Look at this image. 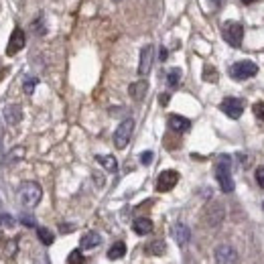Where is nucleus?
Listing matches in <instances>:
<instances>
[{"label": "nucleus", "instance_id": "nucleus-1", "mask_svg": "<svg viewBox=\"0 0 264 264\" xmlns=\"http://www.w3.org/2000/svg\"><path fill=\"white\" fill-rule=\"evenodd\" d=\"M215 179L220 183V189L224 193L234 191V179H232V159L228 155H222L215 163Z\"/></svg>", "mask_w": 264, "mask_h": 264}, {"label": "nucleus", "instance_id": "nucleus-2", "mask_svg": "<svg viewBox=\"0 0 264 264\" xmlns=\"http://www.w3.org/2000/svg\"><path fill=\"white\" fill-rule=\"evenodd\" d=\"M43 197V189L35 181H25L18 187V201L22 207H35Z\"/></svg>", "mask_w": 264, "mask_h": 264}, {"label": "nucleus", "instance_id": "nucleus-3", "mask_svg": "<svg viewBox=\"0 0 264 264\" xmlns=\"http://www.w3.org/2000/svg\"><path fill=\"white\" fill-rule=\"evenodd\" d=\"M222 37L228 45L232 47H240L242 45V39H244V27L242 22L238 20H226L222 25Z\"/></svg>", "mask_w": 264, "mask_h": 264}, {"label": "nucleus", "instance_id": "nucleus-4", "mask_svg": "<svg viewBox=\"0 0 264 264\" xmlns=\"http://www.w3.org/2000/svg\"><path fill=\"white\" fill-rule=\"evenodd\" d=\"M256 74H258V65L254 61H248V59L238 61L230 67V78L236 80V82H246V80L254 78Z\"/></svg>", "mask_w": 264, "mask_h": 264}, {"label": "nucleus", "instance_id": "nucleus-5", "mask_svg": "<svg viewBox=\"0 0 264 264\" xmlns=\"http://www.w3.org/2000/svg\"><path fill=\"white\" fill-rule=\"evenodd\" d=\"M132 132H134V120H132V118L122 120V122L118 124L116 132H114V147H116V149H120V151H122V149H126V147H128V142H130Z\"/></svg>", "mask_w": 264, "mask_h": 264}, {"label": "nucleus", "instance_id": "nucleus-6", "mask_svg": "<svg viewBox=\"0 0 264 264\" xmlns=\"http://www.w3.org/2000/svg\"><path fill=\"white\" fill-rule=\"evenodd\" d=\"M220 110L232 118V120H238L242 114H244V100L240 98H224L222 104H220Z\"/></svg>", "mask_w": 264, "mask_h": 264}, {"label": "nucleus", "instance_id": "nucleus-7", "mask_svg": "<svg viewBox=\"0 0 264 264\" xmlns=\"http://www.w3.org/2000/svg\"><path fill=\"white\" fill-rule=\"evenodd\" d=\"M27 45V35L20 27H16L12 33H10V39H8V45H6V55H16L18 51H22Z\"/></svg>", "mask_w": 264, "mask_h": 264}, {"label": "nucleus", "instance_id": "nucleus-8", "mask_svg": "<svg viewBox=\"0 0 264 264\" xmlns=\"http://www.w3.org/2000/svg\"><path fill=\"white\" fill-rule=\"evenodd\" d=\"M213 258L215 264H238V252L230 244H220L213 250Z\"/></svg>", "mask_w": 264, "mask_h": 264}, {"label": "nucleus", "instance_id": "nucleus-9", "mask_svg": "<svg viewBox=\"0 0 264 264\" xmlns=\"http://www.w3.org/2000/svg\"><path fill=\"white\" fill-rule=\"evenodd\" d=\"M153 61H155V47L153 45H145L140 49V59H138V76H149L151 74V67H153Z\"/></svg>", "mask_w": 264, "mask_h": 264}, {"label": "nucleus", "instance_id": "nucleus-10", "mask_svg": "<svg viewBox=\"0 0 264 264\" xmlns=\"http://www.w3.org/2000/svg\"><path fill=\"white\" fill-rule=\"evenodd\" d=\"M177 183H179V173H177V171H173V169L163 171L161 175L157 177V191L167 193V191H171V189L175 187Z\"/></svg>", "mask_w": 264, "mask_h": 264}, {"label": "nucleus", "instance_id": "nucleus-11", "mask_svg": "<svg viewBox=\"0 0 264 264\" xmlns=\"http://www.w3.org/2000/svg\"><path fill=\"white\" fill-rule=\"evenodd\" d=\"M2 118L8 126H16L22 120V108L16 104H6V106H2Z\"/></svg>", "mask_w": 264, "mask_h": 264}, {"label": "nucleus", "instance_id": "nucleus-12", "mask_svg": "<svg viewBox=\"0 0 264 264\" xmlns=\"http://www.w3.org/2000/svg\"><path fill=\"white\" fill-rule=\"evenodd\" d=\"M224 215H226V209H224V205H220V203H211V205L205 209V222H207L211 228L218 226V224H222Z\"/></svg>", "mask_w": 264, "mask_h": 264}, {"label": "nucleus", "instance_id": "nucleus-13", "mask_svg": "<svg viewBox=\"0 0 264 264\" xmlns=\"http://www.w3.org/2000/svg\"><path fill=\"white\" fill-rule=\"evenodd\" d=\"M171 236H173V240H175L179 246H185L191 240V230L183 222H177V224H173V228H171Z\"/></svg>", "mask_w": 264, "mask_h": 264}, {"label": "nucleus", "instance_id": "nucleus-14", "mask_svg": "<svg viewBox=\"0 0 264 264\" xmlns=\"http://www.w3.org/2000/svg\"><path fill=\"white\" fill-rule=\"evenodd\" d=\"M167 120H169V128H171L173 132H179V134H183V132H187V130L191 128V120H189V118H185V116L171 114Z\"/></svg>", "mask_w": 264, "mask_h": 264}, {"label": "nucleus", "instance_id": "nucleus-15", "mask_svg": "<svg viewBox=\"0 0 264 264\" xmlns=\"http://www.w3.org/2000/svg\"><path fill=\"white\" fill-rule=\"evenodd\" d=\"M100 244H102V236H100L98 232H86V234L82 236V240H80L82 250H93V248H98Z\"/></svg>", "mask_w": 264, "mask_h": 264}, {"label": "nucleus", "instance_id": "nucleus-16", "mask_svg": "<svg viewBox=\"0 0 264 264\" xmlns=\"http://www.w3.org/2000/svg\"><path fill=\"white\" fill-rule=\"evenodd\" d=\"M147 91H149V84H147V80H138V82L130 84V88H128V93H130V98H132V100H136V102L145 100Z\"/></svg>", "mask_w": 264, "mask_h": 264}, {"label": "nucleus", "instance_id": "nucleus-17", "mask_svg": "<svg viewBox=\"0 0 264 264\" xmlns=\"http://www.w3.org/2000/svg\"><path fill=\"white\" fill-rule=\"evenodd\" d=\"M153 222L149 220V218H136L134 222H132V230H134V234H138V236H149L151 232H153Z\"/></svg>", "mask_w": 264, "mask_h": 264}, {"label": "nucleus", "instance_id": "nucleus-18", "mask_svg": "<svg viewBox=\"0 0 264 264\" xmlns=\"http://www.w3.org/2000/svg\"><path fill=\"white\" fill-rule=\"evenodd\" d=\"M95 161H98L106 171H110V173H116V171H118V161H116L112 155H98Z\"/></svg>", "mask_w": 264, "mask_h": 264}, {"label": "nucleus", "instance_id": "nucleus-19", "mask_svg": "<svg viewBox=\"0 0 264 264\" xmlns=\"http://www.w3.org/2000/svg\"><path fill=\"white\" fill-rule=\"evenodd\" d=\"M124 254H126V244H124L122 240H118V242H114V244L110 246V250H108L106 256H108L110 260H120Z\"/></svg>", "mask_w": 264, "mask_h": 264}, {"label": "nucleus", "instance_id": "nucleus-20", "mask_svg": "<svg viewBox=\"0 0 264 264\" xmlns=\"http://www.w3.org/2000/svg\"><path fill=\"white\" fill-rule=\"evenodd\" d=\"M165 250H167V246H165L163 240H153V242L147 246V254H149V256H163Z\"/></svg>", "mask_w": 264, "mask_h": 264}, {"label": "nucleus", "instance_id": "nucleus-21", "mask_svg": "<svg viewBox=\"0 0 264 264\" xmlns=\"http://www.w3.org/2000/svg\"><path fill=\"white\" fill-rule=\"evenodd\" d=\"M37 238L41 240V244H45V246H51L53 242H55V234L49 230V228H37Z\"/></svg>", "mask_w": 264, "mask_h": 264}, {"label": "nucleus", "instance_id": "nucleus-22", "mask_svg": "<svg viewBox=\"0 0 264 264\" xmlns=\"http://www.w3.org/2000/svg\"><path fill=\"white\" fill-rule=\"evenodd\" d=\"M222 2H224V0H199V6H201V10H203L205 14H213V12L220 10Z\"/></svg>", "mask_w": 264, "mask_h": 264}, {"label": "nucleus", "instance_id": "nucleus-23", "mask_svg": "<svg viewBox=\"0 0 264 264\" xmlns=\"http://www.w3.org/2000/svg\"><path fill=\"white\" fill-rule=\"evenodd\" d=\"M37 84H39V80L37 78H33V76H27L25 80H22V91L27 93V95H31L35 88H37Z\"/></svg>", "mask_w": 264, "mask_h": 264}, {"label": "nucleus", "instance_id": "nucleus-24", "mask_svg": "<svg viewBox=\"0 0 264 264\" xmlns=\"http://www.w3.org/2000/svg\"><path fill=\"white\" fill-rule=\"evenodd\" d=\"M181 82V69L179 67H173L169 74H167V86L169 88H177Z\"/></svg>", "mask_w": 264, "mask_h": 264}, {"label": "nucleus", "instance_id": "nucleus-25", "mask_svg": "<svg viewBox=\"0 0 264 264\" xmlns=\"http://www.w3.org/2000/svg\"><path fill=\"white\" fill-rule=\"evenodd\" d=\"M22 157H25V149H22V147H14V149L8 153L6 163H16V161H20Z\"/></svg>", "mask_w": 264, "mask_h": 264}, {"label": "nucleus", "instance_id": "nucleus-26", "mask_svg": "<svg viewBox=\"0 0 264 264\" xmlns=\"http://www.w3.org/2000/svg\"><path fill=\"white\" fill-rule=\"evenodd\" d=\"M203 80H205V82H211V84L218 82V71H215L211 65H205V67H203Z\"/></svg>", "mask_w": 264, "mask_h": 264}, {"label": "nucleus", "instance_id": "nucleus-27", "mask_svg": "<svg viewBox=\"0 0 264 264\" xmlns=\"http://www.w3.org/2000/svg\"><path fill=\"white\" fill-rule=\"evenodd\" d=\"M0 228H4V230L14 228V218H12L10 213H2V215H0Z\"/></svg>", "mask_w": 264, "mask_h": 264}, {"label": "nucleus", "instance_id": "nucleus-28", "mask_svg": "<svg viewBox=\"0 0 264 264\" xmlns=\"http://www.w3.org/2000/svg\"><path fill=\"white\" fill-rule=\"evenodd\" d=\"M84 254H82V250H71V254L67 256V264H84Z\"/></svg>", "mask_w": 264, "mask_h": 264}, {"label": "nucleus", "instance_id": "nucleus-29", "mask_svg": "<svg viewBox=\"0 0 264 264\" xmlns=\"http://www.w3.org/2000/svg\"><path fill=\"white\" fill-rule=\"evenodd\" d=\"M33 31H35V35H45L47 33V27H45V20L39 16V18H35V22H33Z\"/></svg>", "mask_w": 264, "mask_h": 264}, {"label": "nucleus", "instance_id": "nucleus-30", "mask_svg": "<svg viewBox=\"0 0 264 264\" xmlns=\"http://www.w3.org/2000/svg\"><path fill=\"white\" fill-rule=\"evenodd\" d=\"M254 116L258 118V120H264V102H258V104H254Z\"/></svg>", "mask_w": 264, "mask_h": 264}, {"label": "nucleus", "instance_id": "nucleus-31", "mask_svg": "<svg viewBox=\"0 0 264 264\" xmlns=\"http://www.w3.org/2000/svg\"><path fill=\"white\" fill-rule=\"evenodd\" d=\"M254 179H256V183L264 189V167H256V171H254Z\"/></svg>", "mask_w": 264, "mask_h": 264}, {"label": "nucleus", "instance_id": "nucleus-32", "mask_svg": "<svg viewBox=\"0 0 264 264\" xmlns=\"http://www.w3.org/2000/svg\"><path fill=\"white\" fill-rule=\"evenodd\" d=\"M140 163H142V165H151V163H153V153H151V151H145V153L140 155Z\"/></svg>", "mask_w": 264, "mask_h": 264}, {"label": "nucleus", "instance_id": "nucleus-33", "mask_svg": "<svg viewBox=\"0 0 264 264\" xmlns=\"http://www.w3.org/2000/svg\"><path fill=\"white\" fill-rule=\"evenodd\" d=\"M74 230H76V224H61V226H59V232H63V234L74 232Z\"/></svg>", "mask_w": 264, "mask_h": 264}, {"label": "nucleus", "instance_id": "nucleus-34", "mask_svg": "<svg viewBox=\"0 0 264 264\" xmlns=\"http://www.w3.org/2000/svg\"><path fill=\"white\" fill-rule=\"evenodd\" d=\"M20 222H22L25 226H35V220H33L31 215H22V218H20Z\"/></svg>", "mask_w": 264, "mask_h": 264}, {"label": "nucleus", "instance_id": "nucleus-35", "mask_svg": "<svg viewBox=\"0 0 264 264\" xmlns=\"http://www.w3.org/2000/svg\"><path fill=\"white\" fill-rule=\"evenodd\" d=\"M14 250H16V244H14V240H10V242H8V252L14 254Z\"/></svg>", "mask_w": 264, "mask_h": 264}, {"label": "nucleus", "instance_id": "nucleus-36", "mask_svg": "<svg viewBox=\"0 0 264 264\" xmlns=\"http://www.w3.org/2000/svg\"><path fill=\"white\" fill-rule=\"evenodd\" d=\"M159 59H161V61H165V59H167V49H165V47H161V55H159Z\"/></svg>", "mask_w": 264, "mask_h": 264}, {"label": "nucleus", "instance_id": "nucleus-37", "mask_svg": "<svg viewBox=\"0 0 264 264\" xmlns=\"http://www.w3.org/2000/svg\"><path fill=\"white\" fill-rule=\"evenodd\" d=\"M167 102H169V93H163V95H161V104L167 106Z\"/></svg>", "mask_w": 264, "mask_h": 264}, {"label": "nucleus", "instance_id": "nucleus-38", "mask_svg": "<svg viewBox=\"0 0 264 264\" xmlns=\"http://www.w3.org/2000/svg\"><path fill=\"white\" fill-rule=\"evenodd\" d=\"M242 2H244V4H254L256 0H242Z\"/></svg>", "mask_w": 264, "mask_h": 264}, {"label": "nucleus", "instance_id": "nucleus-39", "mask_svg": "<svg viewBox=\"0 0 264 264\" xmlns=\"http://www.w3.org/2000/svg\"><path fill=\"white\" fill-rule=\"evenodd\" d=\"M114 2H120V0H114Z\"/></svg>", "mask_w": 264, "mask_h": 264}, {"label": "nucleus", "instance_id": "nucleus-40", "mask_svg": "<svg viewBox=\"0 0 264 264\" xmlns=\"http://www.w3.org/2000/svg\"><path fill=\"white\" fill-rule=\"evenodd\" d=\"M262 207H264V203H262Z\"/></svg>", "mask_w": 264, "mask_h": 264}]
</instances>
